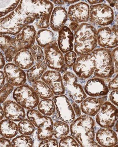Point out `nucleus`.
I'll use <instances>...</instances> for the list:
<instances>
[{
    "mask_svg": "<svg viewBox=\"0 0 118 147\" xmlns=\"http://www.w3.org/2000/svg\"><path fill=\"white\" fill-rule=\"evenodd\" d=\"M107 99L106 95L99 98L86 97L81 102V110L85 115L94 117Z\"/></svg>",
    "mask_w": 118,
    "mask_h": 147,
    "instance_id": "412c9836",
    "label": "nucleus"
},
{
    "mask_svg": "<svg viewBox=\"0 0 118 147\" xmlns=\"http://www.w3.org/2000/svg\"><path fill=\"white\" fill-rule=\"evenodd\" d=\"M104 1H88V2L91 5L95 4L98 3H102Z\"/></svg>",
    "mask_w": 118,
    "mask_h": 147,
    "instance_id": "8fccbe9b",
    "label": "nucleus"
},
{
    "mask_svg": "<svg viewBox=\"0 0 118 147\" xmlns=\"http://www.w3.org/2000/svg\"><path fill=\"white\" fill-rule=\"evenodd\" d=\"M95 127L94 120L90 116L83 115L71 123L70 132L81 147H101L94 140Z\"/></svg>",
    "mask_w": 118,
    "mask_h": 147,
    "instance_id": "f257e3e1",
    "label": "nucleus"
},
{
    "mask_svg": "<svg viewBox=\"0 0 118 147\" xmlns=\"http://www.w3.org/2000/svg\"><path fill=\"white\" fill-rule=\"evenodd\" d=\"M90 7L86 3L81 2L69 7V20L76 24L88 22L89 18Z\"/></svg>",
    "mask_w": 118,
    "mask_h": 147,
    "instance_id": "6ab92c4d",
    "label": "nucleus"
},
{
    "mask_svg": "<svg viewBox=\"0 0 118 147\" xmlns=\"http://www.w3.org/2000/svg\"><path fill=\"white\" fill-rule=\"evenodd\" d=\"M20 2L29 15L35 19L37 28H48L54 8L53 3L49 1H21Z\"/></svg>",
    "mask_w": 118,
    "mask_h": 147,
    "instance_id": "20e7f679",
    "label": "nucleus"
},
{
    "mask_svg": "<svg viewBox=\"0 0 118 147\" xmlns=\"http://www.w3.org/2000/svg\"><path fill=\"white\" fill-rule=\"evenodd\" d=\"M112 59L114 63L115 73H118V47L113 50L112 53Z\"/></svg>",
    "mask_w": 118,
    "mask_h": 147,
    "instance_id": "ea45409f",
    "label": "nucleus"
},
{
    "mask_svg": "<svg viewBox=\"0 0 118 147\" xmlns=\"http://www.w3.org/2000/svg\"><path fill=\"white\" fill-rule=\"evenodd\" d=\"M18 126L13 121L5 119L0 122V134L6 139H11L16 136Z\"/></svg>",
    "mask_w": 118,
    "mask_h": 147,
    "instance_id": "cd10ccee",
    "label": "nucleus"
},
{
    "mask_svg": "<svg viewBox=\"0 0 118 147\" xmlns=\"http://www.w3.org/2000/svg\"><path fill=\"white\" fill-rule=\"evenodd\" d=\"M18 129L20 134L30 136L35 130V126L29 119H23L18 124Z\"/></svg>",
    "mask_w": 118,
    "mask_h": 147,
    "instance_id": "473e14b6",
    "label": "nucleus"
},
{
    "mask_svg": "<svg viewBox=\"0 0 118 147\" xmlns=\"http://www.w3.org/2000/svg\"><path fill=\"white\" fill-rule=\"evenodd\" d=\"M68 18L67 11L64 7L58 6L53 9L51 14L50 26L54 31L59 32L65 26Z\"/></svg>",
    "mask_w": 118,
    "mask_h": 147,
    "instance_id": "393cba45",
    "label": "nucleus"
},
{
    "mask_svg": "<svg viewBox=\"0 0 118 147\" xmlns=\"http://www.w3.org/2000/svg\"><path fill=\"white\" fill-rule=\"evenodd\" d=\"M63 82L66 95L75 102L80 103L87 97L83 86L78 83V78L73 73L67 71L63 74Z\"/></svg>",
    "mask_w": 118,
    "mask_h": 147,
    "instance_id": "9b49d317",
    "label": "nucleus"
},
{
    "mask_svg": "<svg viewBox=\"0 0 118 147\" xmlns=\"http://www.w3.org/2000/svg\"><path fill=\"white\" fill-rule=\"evenodd\" d=\"M13 98L19 105L27 110L36 108L39 102V98L32 87L24 85L14 90Z\"/></svg>",
    "mask_w": 118,
    "mask_h": 147,
    "instance_id": "6e6552de",
    "label": "nucleus"
},
{
    "mask_svg": "<svg viewBox=\"0 0 118 147\" xmlns=\"http://www.w3.org/2000/svg\"><path fill=\"white\" fill-rule=\"evenodd\" d=\"M118 75L109 82L108 85L109 90H114L118 89Z\"/></svg>",
    "mask_w": 118,
    "mask_h": 147,
    "instance_id": "79ce46f5",
    "label": "nucleus"
},
{
    "mask_svg": "<svg viewBox=\"0 0 118 147\" xmlns=\"http://www.w3.org/2000/svg\"><path fill=\"white\" fill-rule=\"evenodd\" d=\"M95 136L96 141L101 147H113L117 144V135L111 128L100 129Z\"/></svg>",
    "mask_w": 118,
    "mask_h": 147,
    "instance_id": "b1692460",
    "label": "nucleus"
},
{
    "mask_svg": "<svg viewBox=\"0 0 118 147\" xmlns=\"http://www.w3.org/2000/svg\"><path fill=\"white\" fill-rule=\"evenodd\" d=\"M0 147H11V142L6 138L0 137Z\"/></svg>",
    "mask_w": 118,
    "mask_h": 147,
    "instance_id": "c03bdc74",
    "label": "nucleus"
},
{
    "mask_svg": "<svg viewBox=\"0 0 118 147\" xmlns=\"http://www.w3.org/2000/svg\"><path fill=\"white\" fill-rule=\"evenodd\" d=\"M27 115L37 128V136L40 141L53 138L54 123L51 117L43 116L39 111L34 109L29 110Z\"/></svg>",
    "mask_w": 118,
    "mask_h": 147,
    "instance_id": "423d86ee",
    "label": "nucleus"
},
{
    "mask_svg": "<svg viewBox=\"0 0 118 147\" xmlns=\"http://www.w3.org/2000/svg\"><path fill=\"white\" fill-rule=\"evenodd\" d=\"M74 34L70 29L64 26L59 32L57 44L62 53H66L73 50Z\"/></svg>",
    "mask_w": 118,
    "mask_h": 147,
    "instance_id": "5701e85b",
    "label": "nucleus"
},
{
    "mask_svg": "<svg viewBox=\"0 0 118 147\" xmlns=\"http://www.w3.org/2000/svg\"><path fill=\"white\" fill-rule=\"evenodd\" d=\"M97 40L98 45L105 49L117 47V25H114L112 29L108 27L98 29L97 31Z\"/></svg>",
    "mask_w": 118,
    "mask_h": 147,
    "instance_id": "2eb2a0df",
    "label": "nucleus"
},
{
    "mask_svg": "<svg viewBox=\"0 0 118 147\" xmlns=\"http://www.w3.org/2000/svg\"><path fill=\"white\" fill-rule=\"evenodd\" d=\"M118 109L109 101H105L96 115V121L102 128H112L118 119Z\"/></svg>",
    "mask_w": 118,
    "mask_h": 147,
    "instance_id": "f8f14e48",
    "label": "nucleus"
},
{
    "mask_svg": "<svg viewBox=\"0 0 118 147\" xmlns=\"http://www.w3.org/2000/svg\"><path fill=\"white\" fill-rule=\"evenodd\" d=\"M5 64V61L3 55L1 52H0V69H1L4 67Z\"/></svg>",
    "mask_w": 118,
    "mask_h": 147,
    "instance_id": "49530a36",
    "label": "nucleus"
},
{
    "mask_svg": "<svg viewBox=\"0 0 118 147\" xmlns=\"http://www.w3.org/2000/svg\"><path fill=\"white\" fill-rule=\"evenodd\" d=\"M11 147H33V141L29 136L21 135L13 139L11 142Z\"/></svg>",
    "mask_w": 118,
    "mask_h": 147,
    "instance_id": "f704fd0d",
    "label": "nucleus"
},
{
    "mask_svg": "<svg viewBox=\"0 0 118 147\" xmlns=\"http://www.w3.org/2000/svg\"><path fill=\"white\" fill-rule=\"evenodd\" d=\"M13 90V86L7 83L0 89V104H2Z\"/></svg>",
    "mask_w": 118,
    "mask_h": 147,
    "instance_id": "c9c22d12",
    "label": "nucleus"
},
{
    "mask_svg": "<svg viewBox=\"0 0 118 147\" xmlns=\"http://www.w3.org/2000/svg\"><path fill=\"white\" fill-rule=\"evenodd\" d=\"M36 38V31L33 26L28 25L21 33L20 47L21 50L30 49L34 45Z\"/></svg>",
    "mask_w": 118,
    "mask_h": 147,
    "instance_id": "a878e982",
    "label": "nucleus"
},
{
    "mask_svg": "<svg viewBox=\"0 0 118 147\" xmlns=\"http://www.w3.org/2000/svg\"><path fill=\"white\" fill-rule=\"evenodd\" d=\"M3 110L5 117L9 120L19 121L26 117L24 108L17 102L12 100H7L4 102Z\"/></svg>",
    "mask_w": 118,
    "mask_h": 147,
    "instance_id": "4be33fe9",
    "label": "nucleus"
},
{
    "mask_svg": "<svg viewBox=\"0 0 118 147\" xmlns=\"http://www.w3.org/2000/svg\"><path fill=\"white\" fill-rule=\"evenodd\" d=\"M56 5H63L64 2L63 1H52Z\"/></svg>",
    "mask_w": 118,
    "mask_h": 147,
    "instance_id": "3c124183",
    "label": "nucleus"
},
{
    "mask_svg": "<svg viewBox=\"0 0 118 147\" xmlns=\"http://www.w3.org/2000/svg\"><path fill=\"white\" fill-rule=\"evenodd\" d=\"M74 50L79 56L92 53L97 45V30L92 25L82 23L74 31Z\"/></svg>",
    "mask_w": 118,
    "mask_h": 147,
    "instance_id": "7ed1b4c3",
    "label": "nucleus"
},
{
    "mask_svg": "<svg viewBox=\"0 0 118 147\" xmlns=\"http://www.w3.org/2000/svg\"><path fill=\"white\" fill-rule=\"evenodd\" d=\"M52 100L55 102L58 117L61 120L70 124L75 119V114L68 98L65 95L55 96Z\"/></svg>",
    "mask_w": 118,
    "mask_h": 147,
    "instance_id": "4468645a",
    "label": "nucleus"
},
{
    "mask_svg": "<svg viewBox=\"0 0 118 147\" xmlns=\"http://www.w3.org/2000/svg\"><path fill=\"white\" fill-rule=\"evenodd\" d=\"M70 129L67 123L63 121H57L53 125V134L56 139H61L67 136Z\"/></svg>",
    "mask_w": 118,
    "mask_h": 147,
    "instance_id": "7c9ffc66",
    "label": "nucleus"
},
{
    "mask_svg": "<svg viewBox=\"0 0 118 147\" xmlns=\"http://www.w3.org/2000/svg\"><path fill=\"white\" fill-rule=\"evenodd\" d=\"M35 21L27 13L20 2L13 11L4 18H0V35L9 34L15 35L28 25Z\"/></svg>",
    "mask_w": 118,
    "mask_h": 147,
    "instance_id": "f03ea898",
    "label": "nucleus"
},
{
    "mask_svg": "<svg viewBox=\"0 0 118 147\" xmlns=\"http://www.w3.org/2000/svg\"><path fill=\"white\" fill-rule=\"evenodd\" d=\"M37 106L38 111L45 116H52L56 111L55 102L50 98L42 100Z\"/></svg>",
    "mask_w": 118,
    "mask_h": 147,
    "instance_id": "2f4dec72",
    "label": "nucleus"
},
{
    "mask_svg": "<svg viewBox=\"0 0 118 147\" xmlns=\"http://www.w3.org/2000/svg\"><path fill=\"white\" fill-rule=\"evenodd\" d=\"M59 147H79V144L76 140L71 136H66L61 139Z\"/></svg>",
    "mask_w": 118,
    "mask_h": 147,
    "instance_id": "e433bc0d",
    "label": "nucleus"
},
{
    "mask_svg": "<svg viewBox=\"0 0 118 147\" xmlns=\"http://www.w3.org/2000/svg\"><path fill=\"white\" fill-rule=\"evenodd\" d=\"M5 83V76L3 71H0V89L4 86Z\"/></svg>",
    "mask_w": 118,
    "mask_h": 147,
    "instance_id": "a18cd8bd",
    "label": "nucleus"
},
{
    "mask_svg": "<svg viewBox=\"0 0 118 147\" xmlns=\"http://www.w3.org/2000/svg\"><path fill=\"white\" fill-rule=\"evenodd\" d=\"M36 39L39 47L45 48L54 41V34L50 30L42 29L38 32Z\"/></svg>",
    "mask_w": 118,
    "mask_h": 147,
    "instance_id": "c756f323",
    "label": "nucleus"
},
{
    "mask_svg": "<svg viewBox=\"0 0 118 147\" xmlns=\"http://www.w3.org/2000/svg\"><path fill=\"white\" fill-rule=\"evenodd\" d=\"M84 90L86 94L93 97L107 95L109 92L105 81L100 78L89 79L84 86Z\"/></svg>",
    "mask_w": 118,
    "mask_h": 147,
    "instance_id": "aec40b11",
    "label": "nucleus"
},
{
    "mask_svg": "<svg viewBox=\"0 0 118 147\" xmlns=\"http://www.w3.org/2000/svg\"><path fill=\"white\" fill-rule=\"evenodd\" d=\"M0 48L4 53L6 60L11 62L16 54L21 51L16 35L13 36L5 35L0 36Z\"/></svg>",
    "mask_w": 118,
    "mask_h": 147,
    "instance_id": "a211bd4d",
    "label": "nucleus"
},
{
    "mask_svg": "<svg viewBox=\"0 0 118 147\" xmlns=\"http://www.w3.org/2000/svg\"><path fill=\"white\" fill-rule=\"evenodd\" d=\"M34 61V65L28 69L26 76L30 83L39 80L46 71L47 66L44 58V53L39 46L35 45L30 49Z\"/></svg>",
    "mask_w": 118,
    "mask_h": 147,
    "instance_id": "9d476101",
    "label": "nucleus"
},
{
    "mask_svg": "<svg viewBox=\"0 0 118 147\" xmlns=\"http://www.w3.org/2000/svg\"><path fill=\"white\" fill-rule=\"evenodd\" d=\"M69 102L71 103V105L72 106V108H73V110H74L75 111V113H76V115L77 117H79L81 116V110L80 109V108H79V106L78 105L76 104V102H74L73 100L71 99L70 98H69Z\"/></svg>",
    "mask_w": 118,
    "mask_h": 147,
    "instance_id": "37998d69",
    "label": "nucleus"
},
{
    "mask_svg": "<svg viewBox=\"0 0 118 147\" xmlns=\"http://www.w3.org/2000/svg\"><path fill=\"white\" fill-rule=\"evenodd\" d=\"M32 87L38 97L41 99H47L53 96L54 94L52 90L42 81H37L33 83Z\"/></svg>",
    "mask_w": 118,
    "mask_h": 147,
    "instance_id": "c85d7f7f",
    "label": "nucleus"
},
{
    "mask_svg": "<svg viewBox=\"0 0 118 147\" xmlns=\"http://www.w3.org/2000/svg\"><path fill=\"white\" fill-rule=\"evenodd\" d=\"M64 1L67 4H72L73 3L79 1Z\"/></svg>",
    "mask_w": 118,
    "mask_h": 147,
    "instance_id": "864d4df0",
    "label": "nucleus"
},
{
    "mask_svg": "<svg viewBox=\"0 0 118 147\" xmlns=\"http://www.w3.org/2000/svg\"><path fill=\"white\" fill-rule=\"evenodd\" d=\"M20 1H0V18L17 7Z\"/></svg>",
    "mask_w": 118,
    "mask_h": 147,
    "instance_id": "72a5a7b5",
    "label": "nucleus"
},
{
    "mask_svg": "<svg viewBox=\"0 0 118 147\" xmlns=\"http://www.w3.org/2000/svg\"><path fill=\"white\" fill-rule=\"evenodd\" d=\"M41 79L50 87L55 95H61L65 93L62 77L59 71L47 70L42 74Z\"/></svg>",
    "mask_w": 118,
    "mask_h": 147,
    "instance_id": "dca6fc26",
    "label": "nucleus"
},
{
    "mask_svg": "<svg viewBox=\"0 0 118 147\" xmlns=\"http://www.w3.org/2000/svg\"><path fill=\"white\" fill-rule=\"evenodd\" d=\"M118 89L114 90L109 95V99L113 104L118 107Z\"/></svg>",
    "mask_w": 118,
    "mask_h": 147,
    "instance_id": "a19ab883",
    "label": "nucleus"
},
{
    "mask_svg": "<svg viewBox=\"0 0 118 147\" xmlns=\"http://www.w3.org/2000/svg\"><path fill=\"white\" fill-rule=\"evenodd\" d=\"M79 26V24H76V23H74V22H72V23L69 24L68 28L70 29L71 30L75 31L76 29H77V28H78Z\"/></svg>",
    "mask_w": 118,
    "mask_h": 147,
    "instance_id": "de8ad7c7",
    "label": "nucleus"
},
{
    "mask_svg": "<svg viewBox=\"0 0 118 147\" xmlns=\"http://www.w3.org/2000/svg\"><path fill=\"white\" fill-rule=\"evenodd\" d=\"M65 63L67 67L71 68L73 66L77 59V55L73 51H70L65 53L64 57Z\"/></svg>",
    "mask_w": 118,
    "mask_h": 147,
    "instance_id": "4c0bfd02",
    "label": "nucleus"
},
{
    "mask_svg": "<svg viewBox=\"0 0 118 147\" xmlns=\"http://www.w3.org/2000/svg\"><path fill=\"white\" fill-rule=\"evenodd\" d=\"M59 146V143L57 140L52 138L45 139L41 141L39 145V147H58Z\"/></svg>",
    "mask_w": 118,
    "mask_h": 147,
    "instance_id": "58836bf2",
    "label": "nucleus"
},
{
    "mask_svg": "<svg viewBox=\"0 0 118 147\" xmlns=\"http://www.w3.org/2000/svg\"><path fill=\"white\" fill-rule=\"evenodd\" d=\"M44 51L45 62L48 67L59 72H65L67 70L63 54L59 49L56 40L45 47Z\"/></svg>",
    "mask_w": 118,
    "mask_h": 147,
    "instance_id": "1a4fd4ad",
    "label": "nucleus"
},
{
    "mask_svg": "<svg viewBox=\"0 0 118 147\" xmlns=\"http://www.w3.org/2000/svg\"><path fill=\"white\" fill-rule=\"evenodd\" d=\"M116 123L115 124V125H114V130L116 132H117L118 131V121H117L115 122Z\"/></svg>",
    "mask_w": 118,
    "mask_h": 147,
    "instance_id": "603ef678",
    "label": "nucleus"
},
{
    "mask_svg": "<svg viewBox=\"0 0 118 147\" xmlns=\"http://www.w3.org/2000/svg\"><path fill=\"white\" fill-rule=\"evenodd\" d=\"M91 54L94 57L96 64L94 72V76L102 79L112 78L115 70L111 50L104 48H97Z\"/></svg>",
    "mask_w": 118,
    "mask_h": 147,
    "instance_id": "39448f33",
    "label": "nucleus"
},
{
    "mask_svg": "<svg viewBox=\"0 0 118 147\" xmlns=\"http://www.w3.org/2000/svg\"><path fill=\"white\" fill-rule=\"evenodd\" d=\"M16 65L23 69L31 68L34 64V61L30 51L24 50L18 52L13 58Z\"/></svg>",
    "mask_w": 118,
    "mask_h": 147,
    "instance_id": "bb28decb",
    "label": "nucleus"
},
{
    "mask_svg": "<svg viewBox=\"0 0 118 147\" xmlns=\"http://www.w3.org/2000/svg\"><path fill=\"white\" fill-rule=\"evenodd\" d=\"M73 67V71L79 78L88 79L95 69V59L91 53L81 55L77 58Z\"/></svg>",
    "mask_w": 118,
    "mask_h": 147,
    "instance_id": "ddd939ff",
    "label": "nucleus"
},
{
    "mask_svg": "<svg viewBox=\"0 0 118 147\" xmlns=\"http://www.w3.org/2000/svg\"><path fill=\"white\" fill-rule=\"evenodd\" d=\"M4 113L2 108L0 106V121H1L4 117Z\"/></svg>",
    "mask_w": 118,
    "mask_h": 147,
    "instance_id": "09e8293b",
    "label": "nucleus"
},
{
    "mask_svg": "<svg viewBox=\"0 0 118 147\" xmlns=\"http://www.w3.org/2000/svg\"><path fill=\"white\" fill-rule=\"evenodd\" d=\"M89 19L90 23L94 26H108L114 21V11L110 6L105 4L92 5L90 7Z\"/></svg>",
    "mask_w": 118,
    "mask_h": 147,
    "instance_id": "0eeeda50",
    "label": "nucleus"
},
{
    "mask_svg": "<svg viewBox=\"0 0 118 147\" xmlns=\"http://www.w3.org/2000/svg\"><path fill=\"white\" fill-rule=\"evenodd\" d=\"M5 78L9 84L14 86H20L26 82V74L14 64L8 63L4 67Z\"/></svg>",
    "mask_w": 118,
    "mask_h": 147,
    "instance_id": "f3484780",
    "label": "nucleus"
}]
</instances>
